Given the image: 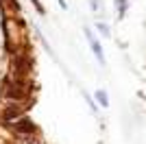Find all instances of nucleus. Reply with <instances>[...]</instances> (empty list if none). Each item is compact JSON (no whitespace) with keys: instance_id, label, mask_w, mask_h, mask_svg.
I'll list each match as a JSON object with an SVG mask.
<instances>
[{"instance_id":"nucleus-7","label":"nucleus","mask_w":146,"mask_h":144,"mask_svg":"<svg viewBox=\"0 0 146 144\" xmlns=\"http://www.w3.org/2000/svg\"><path fill=\"white\" fill-rule=\"evenodd\" d=\"M118 7H120V18L124 15V11H127V0H116Z\"/></svg>"},{"instance_id":"nucleus-5","label":"nucleus","mask_w":146,"mask_h":144,"mask_svg":"<svg viewBox=\"0 0 146 144\" xmlns=\"http://www.w3.org/2000/svg\"><path fill=\"white\" fill-rule=\"evenodd\" d=\"M15 144H44L39 138H35V133L33 135H24V138H18V142Z\"/></svg>"},{"instance_id":"nucleus-1","label":"nucleus","mask_w":146,"mask_h":144,"mask_svg":"<svg viewBox=\"0 0 146 144\" xmlns=\"http://www.w3.org/2000/svg\"><path fill=\"white\" fill-rule=\"evenodd\" d=\"M7 127L15 133V138H24V135H33V133H35V125H33L31 120H26V118H18V120H13L11 125H7Z\"/></svg>"},{"instance_id":"nucleus-8","label":"nucleus","mask_w":146,"mask_h":144,"mask_svg":"<svg viewBox=\"0 0 146 144\" xmlns=\"http://www.w3.org/2000/svg\"><path fill=\"white\" fill-rule=\"evenodd\" d=\"M98 29H100V33H103V35H109V29H107L105 24H98Z\"/></svg>"},{"instance_id":"nucleus-2","label":"nucleus","mask_w":146,"mask_h":144,"mask_svg":"<svg viewBox=\"0 0 146 144\" xmlns=\"http://www.w3.org/2000/svg\"><path fill=\"white\" fill-rule=\"evenodd\" d=\"M5 96L9 98V101H22L26 96V85L22 83V81H9L7 83V87H5Z\"/></svg>"},{"instance_id":"nucleus-4","label":"nucleus","mask_w":146,"mask_h":144,"mask_svg":"<svg viewBox=\"0 0 146 144\" xmlns=\"http://www.w3.org/2000/svg\"><path fill=\"white\" fill-rule=\"evenodd\" d=\"M20 116H22V107H7V109H2V122L5 125H11L13 120H18Z\"/></svg>"},{"instance_id":"nucleus-6","label":"nucleus","mask_w":146,"mask_h":144,"mask_svg":"<svg viewBox=\"0 0 146 144\" xmlns=\"http://www.w3.org/2000/svg\"><path fill=\"white\" fill-rule=\"evenodd\" d=\"M96 98H98V103H100L103 107H107V105H109V98H107V92H105V90H98V92H96Z\"/></svg>"},{"instance_id":"nucleus-3","label":"nucleus","mask_w":146,"mask_h":144,"mask_svg":"<svg viewBox=\"0 0 146 144\" xmlns=\"http://www.w3.org/2000/svg\"><path fill=\"white\" fill-rule=\"evenodd\" d=\"M85 37H87V42H90L92 50H94V55L98 57V63H100V66H105V55H103V48H100V44L96 42V37L92 35V31H90V29H85Z\"/></svg>"}]
</instances>
